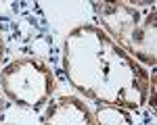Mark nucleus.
<instances>
[{
    "instance_id": "obj_1",
    "label": "nucleus",
    "mask_w": 157,
    "mask_h": 125,
    "mask_svg": "<svg viewBox=\"0 0 157 125\" xmlns=\"http://www.w3.org/2000/svg\"><path fill=\"white\" fill-rule=\"evenodd\" d=\"M63 71L84 98L105 106L140 111L149 100L151 75L138 61L92 23L73 27L63 42Z\"/></svg>"
},
{
    "instance_id": "obj_2",
    "label": "nucleus",
    "mask_w": 157,
    "mask_h": 125,
    "mask_svg": "<svg viewBox=\"0 0 157 125\" xmlns=\"http://www.w3.org/2000/svg\"><path fill=\"white\" fill-rule=\"evenodd\" d=\"M101 29L143 67L157 65V11L153 2H94Z\"/></svg>"
},
{
    "instance_id": "obj_3",
    "label": "nucleus",
    "mask_w": 157,
    "mask_h": 125,
    "mask_svg": "<svg viewBox=\"0 0 157 125\" xmlns=\"http://www.w3.org/2000/svg\"><path fill=\"white\" fill-rule=\"evenodd\" d=\"M0 88L6 98L23 109H42L55 92V75L40 59H15L0 71Z\"/></svg>"
},
{
    "instance_id": "obj_4",
    "label": "nucleus",
    "mask_w": 157,
    "mask_h": 125,
    "mask_svg": "<svg viewBox=\"0 0 157 125\" xmlns=\"http://www.w3.org/2000/svg\"><path fill=\"white\" fill-rule=\"evenodd\" d=\"M42 125H97L94 112L75 96H61L52 100L44 112Z\"/></svg>"
},
{
    "instance_id": "obj_5",
    "label": "nucleus",
    "mask_w": 157,
    "mask_h": 125,
    "mask_svg": "<svg viewBox=\"0 0 157 125\" xmlns=\"http://www.w3.org/2000/svg\"><path fill=\"white\" fill-rule=\"evenodd\" d=\"M94 121L97 125H132V115L120 106L98 104V109L94 111Z\"/></svg>"
},
{
    "instance_id": "obj_6",
    "label": "nucleus",
    "mask_w": 157,
    "mask_h": 125,
    "mask_svg": "<svg viewBox=\"0 0 157 125\" xmlns=\"http://www.w3.org/2000/svg\"><path fill=\"white\" fill-rule=\"evenodd\" d=\"M2 59H4V38L0 34V62H2Z\"/></svg>"
},
{
    "instance_id": "obj_7",
    "label": "nucleus",
    "mask_w": 157,
    "mask_h": 125,
    "mask_svg": "<svg viewBox=\"0 0 157 125\" xmlns=\"http://www.w3.org/2000/svg\"><path fill=\"white\" fill-rule=\"evenodd\" d=\"M4 109H6V102H4V98L0 96V117H2V112H4Z\"/></svg>"
}]
</instances>
